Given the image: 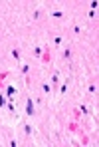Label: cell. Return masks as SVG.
<instances>
[{
	"label": "cell",
	"instance_id": "cell-1",
	"mask_svg": "<svg viewBox=\"0 0 99 147\" xmlns=\"http://www.w3.org/2000/svg\"><path fill=\"white\" fill-rule=\"evenodd\" d=\"M26 115H28V117H34V115H36V103L32 101V98L26 99Z\"/></svg>",
	"mask_w": 99,
	"mask_h": 147
},
{
	"label": "cell",
	"instance_id": "cell-2",
	"mask_svg": "<svg viewBox=\"0 0 99 147\" xmlns=\"http://www.w3.org/2000/svg\"><path fill=\"white\" fill-rule=\"evenodd\" d=\"M60 82H62V72H60V70H54V72H52V82H50V84H52V88H54V90H58Z\"/></svg>",
	"mask_w": 99,
	"mask_h": 147
},
{
	"label": "cell",
	"instance_id": "cell-3",
	"mask_svg": "<svg viewBox=\"0 0 99 147\" xmlns=\"http://www.w3.org/2000/svg\"><path fill=\"white\" fill-rule=\"evenodd\" d=\"M72 58H74V50L70 48V46H66V48L62 50V60L64 62H72Z\"/></svg>",
	"mask_w": 99,
	"mask_h": 147
},
{
	"label": "cell",
	"instance_id": "cell-4",
	"mask_svg": "<svg viewBox=\"0 0 99 147\" xmlns=\"http://www.w3.org/2000/svg\"><path fill=\"white\" fill-rule=\"evenodd\" d=\"M10 56H12V60H16V64L22 62V50L20 48H12L10 50Z\"/></svg>",
	"mask_w": 99,
	"mask_h": 147
},
{
	"label": "cell",
	"instance_id": "cell-5",
	"mask_svg": "<svg viewBox=\"0 0 99 147\" xmlns=\"http://www.w3.org/2000/svg\"><path fill=\"white\" fill-rule=\"evenodd\" d=\"M58 92L62 94V96H66L68 92H70V82L66 80V82H60V86H58Z\"/></svg>",
	"mask_w": 99,
	"mask_h": 147
},
{
	"label": "cell",
	"instance_id": "cell-6",
	"mask_svg": "<svg viewBox=\"0 0 99 147\" xmlns=\"http://www.w3.org/2000/svg\"><path fill=\"white\" fill-rule=\"evenodd\" d=\"M40 92H42L44 96H50V94L54 92V88H52V84H50V82H44V84L40 86Z\"/></svg>",
	"mask_w": 99,
	"mask_h": 147
},
{
	"label": "cell",
	"instance_id": "cell-7",
	"mask_svg": "<svg viewBox=\"0 0 99 147\" xmlns=\"http://www.w3.org/2000/svg\"><path fill=\"white\" fill-rule=\"evenodd\" d=\"M50 16H52V18H56V20H64V18H66L64 10H52V12H50Z\"/></svg>",
	"mask_w": 99,
	"mask_h": 147
},
{
	"label": "cell",
	"instance_id": "cell-8",
	"mask_svg": "<svg viewBox=\"0 0 99 147\" xmlns=\"http://www.w3.org/2000/svg\"><path fill=\"white\" fill-rule=\"evenodd\" d=\"M4 94H6V98H8V99L14 98V94H16V88H14V86H6V88H4Z\"/></svg>",
	"mask_w": 99,
	"mask_h": 147
},
{
	"label": "cell",
	"instance_id": "cell-9",
	"mask_svg": "<svg viewBox=\"0 0 99 147\" xmlns=\"http://www.w3.org/2000/svg\"><path fill=\"white\" fill-rule=\"evenodd\" d=\"M44 64H50V60H52V54H50L48 48H44V54H42V58H40Z\"/></svg>",
	"mask_w": 99,
	"mask_h": 147
},
{
	"label": "cell",
	"instance_id": "cell-10",
	"mask_svg": "<svg viewBox=\"0 0 99 147\" xmlns=\"http://www.w3.org/2000/svg\"><path fill=\"white\" fill-rule=\"evenodd\" d=\"M32 54H34V58H42L44 48H42V46H34V48H32Z\"/></svg>",
	"mask_w": 99,
	"mask_h": 147
},
{
	"label": "cell",
	"instance_id": "cell-11",
	"mask_svg": "<svg viewBox=\"0 0 99 147\" xmlns=\"http://www.w3.org/2000/svg\"><path fill=\"white\" fill-rule=\"evenodd\" d=\"M22 129H24V135H26V137H30V135L34 133V127H32L30 123H24V127H22Z\"/></svg>",
	"mask_w": 99,
	"mask_h": 147
},
{
	"label": "cell",
	"instance_id": "cell-12",
	"mask_svg": "<svg viewBox=\"0 0 99 147\" xmlns=\"http://www.w3.org/2000/svg\"><path fill=\"white\" fill-rule=\"evenodd\" d=\"M52 42H54V46H56V48H62V42H64V38L58 34V36H54V38H52Z\"/></svg>",
	"mask_w": 99,
	"mask_h": 147
},
{
	"label": "cell",
	"instance_id": "cell-13",
	"mask_svg": "<svg viewBox=\"0 0 99 147\" xmlns=\"http://www.w3.org/2000/svg\"><path fill=\"white\" fill-rule=\"evenodd\" d=\"M87 94H89V96H95V94H97V86H95L93 82L87 86Z\"/></svg>",
	"mask_w": 99,
	"mask_h": 147
},
{
	"label": "cell",
	"instance_id": "cell-14",
	"mask_svg": "<svg viewBox=\"0 0 99 147\" xmlns=\"http://www.w3.org/2000/svg\"><path fill=\"white\" fill-rule=\"evenodd\" d=\"M6 101H8L6 94H4V92H0V107H6Z\"/></svg>",
	"mask_w": 99,
	"mask_h": 147
},
{
	"label": "cell",
	"instance_id": "cell-15",
	"mask_svg": "<svg viewBox=\"0 0 99 147\" xmlns=\"http://www.w3.org/2000/svg\"><path fill=\"white\" fill-rule=\"evenodd\" d=\"M20 72L24 74V76H28V72H30V66H28V64H22V68H20Z\"/></svg>",
	"mask_w": 99,
	"mask_h": 147
},
{
	"label": "cell",
	"instance_id": "cell-16",
	"mask_svg": "<svg viewBox=\"0 0 99 147\" xmlns=\"http://www.w3.org/2000/svg\"><path fill=\"white\" fill-rule=\"evenodd\" d=\"M79 109H81V111H83V113H85V115H89V113H91V111H89V107H87V105H79Z\"/></svg>",
	"mask_w": 99,
	"mask_h": 147
},
{
	"label": "cell",
	"instance_id": "cell-17",
	"mask_svg": "<svg viewBox=\"0 0 99 147\" xmlns=\"http://www.w3.org/2000/svg\"><path fill=\"white\" fill-rule=\"evenodd\" d=\"M40 16H42V10H36V12H34V16H32V18H34V20H38V18H40Z\"/></svg>",
	"mask_w": 99,
	"mask_h": 147
},
{
	"label": "cell",
	"instance_id": "cell-18",
	"mask_svg": "<svg viewBox=\"0 0 99 147\" xmlns=\"http://www.w3.org/2000/svg\"><path fill=\"white\" fill-rule=\"evenodd\" d=\"M79 32H81V30H79V26L75 24V26H74V34H75V36H77V34H79Z\"/></svg>",
	"mask_w": 99,
	"mask_h": 147
}]
</instances>
